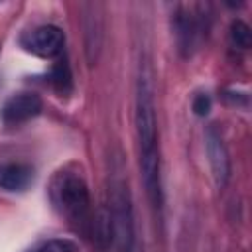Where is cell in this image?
I'll return each instance as SVG.
<instances>
[{
	"instance_id": "cell-1",
	"label": "cell",
	"mask_w": 252,
	"mask_h": 252,
	"mask_svg": "<svg viewBox=\"0 0 252 252\" xmlns=\"http://www.w3.org/2000/svg\"><path fill=\"white\" fill-rule=\"evenodd\" d=\"M134 122L138 140V159L142 171V183L154 211V217L161 222L163 219V181H161V154H159V130L156 116V98L152 69L148 61H142L136 79V100H134Z\"/></svg>"
},
{
	"instance_id": "cell-2",
	"label": "cell",
	"mask_w": 252,
	"mask_h": 252,
	"mask_svg": "<svg viewBox=\"0 0 252 252\" xmlns=\"http://www.w3.org/2000/svg\"><path fill=\"white\" fill-rule=\"evenodd\" d=\"M53 209L79 228L91 224V193L85 177L75 169L57 171L47 189Z\"/></svg>"
},
{
	"instance_id": "cell-3",
	"label": "cell",
	"mask_w": 252,
	"mask_h": 252,
	"mask_svg": "<svg viewBox=\"0 0 252 252\" xmlns=\"http://www.w3.org/2000/svg\"><path fill=\"white\" fill-rule=\"evenodd\" d=\"M110 244L114 252H142L136 217H134V201L128 187V181L122 177H114L110 185Z\"/></svg>"
},
{
	"instance_id": "cell-4",
	"label": "cell",
	"mask_w": 252,
	"mask_h": 252,
	"mask_svg": "<svg viewBox=\"0 0 252 252\" xmlns=\"http://www.w3.org/2000/svg\"><path fill=\"white\" fill-rule=\"evenodd\" d=\"M171 28L177 43V51L183 57H191L207 37L209 14L203 4H179L171 16Z\"/></svg>"
},
{
	"instance_id": "cell-5",
	"label": "cell",
	"mask_w": 252,
	"mask_h": 252,
	"mask_svg": "<svg viewBox=\"0 0 252 252\" xmlns=\"http://www.w3.org/2000/svg\"><path fill=\"white\" fill-rule=\"evenodd\" d=\"M20 43L28 53H33L37 57H55L61 53L65 45V33L59 26L41 24L26 32L20 37Z\"/></svg>"
},
{
	"instance_id": "cell-6",
	"label": "cell",
	"mask_w": 252,
	"mask_h": 252,
	"mask_svg": "<svg viewBox=\"0 0 252 252\" xmlns=\"http://www.w3.org/2000/svg\"><path fill=\"white\" fill-rule=\"evenodd\" d=\"M205 148H207V156H209V163H211V171H213V179L217 183L219 189H224L230 181V156H228V148L219 132V128L215 124L207 126L205 130Z\"/></svg>"
},
{
	"instance_id": "cell-7",
	"label": "cell",
	"mask_w": 252,
	"mask_h": 252,
	"mask_svg": "<svg viewBox=\"0 0 252 252\" xmlns=\"http://www.w3.org/2000/svg\"><path fill=\"white\" fill-rule=\"evenodd\" d=\"M41 108H43V102H41L39 94L30 93V91H22V93L12 94L4 102V106L0 110V116H2L4 124L20 126V124H26V122L33 120L35 116H39Z\"/></svg>"
},
{
	"instance_id": "cell-8",
	"label": "cell",
	"mask_w": 252,
	"mask_h": 252,
	"mask_svg": "<svg viewBox=\"0 0 252 252\" xmlns=\"http://www.w3.org/2000/svg\"><path fill=\"white\" fill-rule=\"evenodd\" d=\"M33 181V169L28 163L8 161L0 163V189L8 193H20Z\"/></svg>"
},
{
	"instance_id": "cell-9",
	"label": "cell",
	"mask_w": 252,
	"mask_h": 252,
	"mask_svg": "<svg viewBox=\"0 0 252 252\" xmlns=\"http://www.w3.org/2000/svg\"><path fill=\"white\" fill-rule=\"evenodd\" d=\"M89 12L85 14L87 20H85V39H87V55H89V61H94L98 51H100V41H102V20H100V14H96L98 6L96 4H89L85 6Z\"/></svg>"
},
{
	"instance_id": "cell-10",
	"label": "cell",
	"mask_w": 252,
	"mask_h": 252,
	"mask_svg": "<svg viewBox=\"0 0 252 252\" xmlns=\"http://www.w3.org/2000/svg\"><path fill=\"white\" fill-rule=\"evenodd\" d=\"M49 81L53 85V89H57L59 93H69L73 87V75L71 69L67 65V61H57L49 73Z\"/></svg>"
},
{
	"instance_id": "cell-11",
	"label": "cell",
	"mask_w": 252,
	"mask_h": 252,
	"mask_svg": "<svg viewBox=\"0 0 252 252\" xmlns=\"http://www.w3.org/2000/svg\"><path fill=\"white\" fill-rule=\"evenodd\" d=\"M230 43L238 49H248L252 45V32L246 22L234 20L230 24Z\"/></svg>"
},
{
	"instance_id": "cell-12",
	"label": "cell",
	"mask_w": 252,
	"mask_h": 252,
	"mask_svg": "<svg viewBox=\"0 0 252 252\" xmlns=\"http://www.w3.org/2000/svg\"><path fill=\"white\" fill-rule=\"evenodd\" d=\"M30 252H77V244L69 238H51L37 244Z\"/></svg>"
},
{
	"instance_id": "cell-13",
	"label": "cell",
	"mask_w": 252,
	"mask_h": 252,
	"mask_svg": "<svg viewBox=\"0 0 252 252\" xmlns=\"http://www.w3.org/2000/svg\"><path fill=\"white\" fill-rule=\"evenodd\" d=\"M211 110V96L207 93H199L193 98V112L197 116H207Z\"/></svg>"
}]
</instances>
